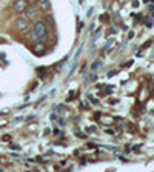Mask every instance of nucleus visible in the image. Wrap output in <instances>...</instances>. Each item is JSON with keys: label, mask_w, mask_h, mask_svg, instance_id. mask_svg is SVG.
<instances>
[{"label": "nucleus", "mask_w": 154, "mask_h": 172, "mask_svg": "<svg viewBox=\"0 0 154 172\" xmlns=\"http://www.w3.org/2000/svg\"><path fill=\"white\" fill-rule=\"evenodd\" d=\"M31 35H33V38H36V40H45L46 35H48V31H46V26L43 22H36V25L33 28V33H31Z\"/></svg>", "instance_id": "f257e3e1"}, {"label": "nucleus", "mask_w": 154, "mask_h": 172, "mask_svg": "<svg viewBox=\"0 0 154 172\" xmlns=\"http://www.w3.org/2000/svg\"><path fill=\"white\" fill-rule=\"evenodd\" d=\"M26 6H28V0H15L12 5V9L15 12H23L26 11Z\"/></svg>", "instance_id": "f03ea898"}, {"label": "nucleus", "mask_w": 154, "mask_h": 172, "mask_svg": "<svg viewBox=\"0 0 154 172\" xmlns=\"http://www.w3.org/2000/svg\"><path fill=\"white\" fill-rule=\"evenodd\" d=\"M38 6L42 11H48L49 9V2L48 0H38Z\"/></svg>", "instance_id": "7ed1b4c3"}, {"label": "nucleus", "mask_w": 154, "mask_h": 172, "mask_svg": "<svg viewBox=\"0 0 154 172\" xmlns=\"http://www.w3.org/2000/svg\"><path fill=\"white\" fill-rule=\"evenodd\" d=\"M17 23H19V25H17L19 29H25V28L28 26V22H26V20H19Z\"/></svg>", "instance_id": "20e7f679"}, {"label": "nucleus", "mask_w": 154, "mask_h": 172, "mask_svg": "<svg viewBox=\"0 0 154 172\" xmlns=\"http://www.w3.org/2000/svg\"><path fill=\"white\" fill-rule=\"evenodd\" d=\"M99 65H100V61H96V63H94V65H92V69H96V68H97Z\"/></svg>", "instance_id": "39448f33"}]
</instances>
